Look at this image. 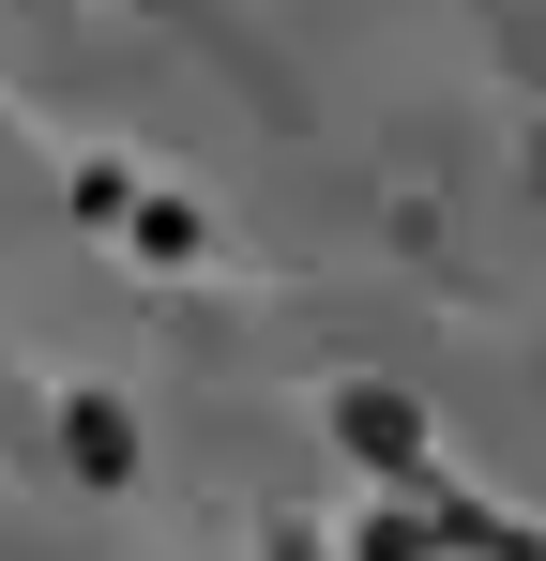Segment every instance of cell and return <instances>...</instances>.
<instances>
[{
  "label": "cell",
  "instance_id": "cell-1",
  "mask_svg": "<svg viewBox=\"0 0 546 561\" xmlns=\"http://www.w3.org/2000/svg\"><path fill=\"white\" fill-rule=\"evenodd\" d=\"M350 440H364L379 470H410V410H395V394H350Z\"/></svg>",
  "mask_w": 546,
  "mask_h": 561
}]
</instances>
